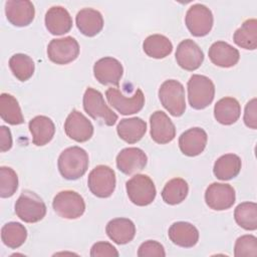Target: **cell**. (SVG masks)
<instances>
[{
  "label": "cell",
  "mask_w": 257,
  "mask_h": 257,
  "mask_svg": "<svg viewBox=\"0 0 257 257\" xmlns=\"http://www.w3.org/2000/svg\"><path fill=\"white\" fill-rule=\"evenodd\" d=\"M88 154L80 147L73 146L65 149L58 157L57 166L60 175L66 180H77L87 171Z\"/></svg>",
  "instance_id": "obj_1"
},
{
  "label": "cell",
  "mask_w": 257,
  "mask_h": 257,
  "mask_svg": "<svg viewBox=\"0 0 257 257\" xmlns=\"http://www.w3.org/2000/svg\"><path fill=\"white\" fill-rule=\"evenodd\" d=\"M188 100L195 109H204L209 106L215 96L213 81L201 74H193L188 80Z\"/></svg>",
  "instance_id": "obj_2"
},
{
  "label": "cell",
  "mask_w": 257,
  "mask_h": 257,
  "mask_svg": "<svg viewBox=\"0 0 257 257\" xmlns=\"http://www.w3.org/2000/svg\"><path fill=\"white\" fill-rule=\"evenodd\" d=\"M15 214L25 223H37L46 215V205L34 192L24 190L15 203Z\"/></svg>",
  "instance_id": "obj_3"
},
{
  "label": "cell",
  "mask_w": 257,
  "mask_h": 257,
  "mask_svg": "<svg viewBox=\"0 0 257 257\" xmlns=\"http://www.w3.org/2000/svg\"><path fill=\"white\" fill-rule=\"evenodd\" d=\"M159 98L162 105L173 116H181L186 110L185 88L176 79H168L161 84Z\"/></svg>",
  "instance_id": "obj_4"
},
{
  "label": "cell",
  "mask_w": 257,
  "mask_h": 257,
  "mask_svg": "<svg viewBox=\"0 0 257 257\" xmlns=\"http://www.w3.org/2000/svg\"><path fill=\"white\" fill-rule=\"evenodd\" d=\"M84 111L93 119H100L105 125H113L117 120V114L105 103L100 91L87 87L82 98Z\"/></svg>",
  "instance_id": "obj_5"
},
{
  "label": "cell",
  "mask_w": 257,
  "mask_h": 257,
  "mask_svg": "<svg viewBox=\"0 0 257 257\" xmlns=\"http://www.w3.org/2000/svg\"><path fill=\"white\" fill-rule=\"evenodd\" d=\"M54 212L64 219H77L85 211V202L80 194L72 190H64L55 195L52 202Z\"/></svg>",
  "instance_id": "obj_6"
},
{
  "label": "cell",
  "mask_w": 257,
  "mask_h": 257,
  "mask_svg": "<svg viewBox=\"0 0 257 257\" xmlns=\"http://www.w3.org/2000/svg\"><path fill=\"white\" fill-rule=\"evenodd\" d=\"M126 194L131 202L137 206H148L156 198L157 190L153 180L143 174H137L125 183Z\"/></svg>",
  "instance_id": "obj_7"
},
{
  "label": "cell",
  "mask_w": 257,
  "mask_h": 257,
  "mask_svg": "<svg viewBox=\"0 0 257 257\" xmlns=\"http://www.w3.org/2000/svg\"><path fill=\"white\" fill-rule=\"evenodd\" d=\"M116 179L114 171L105 165L93 168L87 178V186L90 192L98 198H108L115 189Z\"/></svg>",
  "instance_id": "obj_8"
},
{
  "label": "cell",
  "mask_w": 257,
  "mask_h": 257,
  "mask_svg": "<svg viewBox=\"0 0 257 257\" xmlns=\"http://www.w3.org/2000/svg\"><path fill=\"white\" fill-rule=\"evenodd\" d=\"M212 11L205 5L197 3L192 5L185 16V24L193 36L202 37L209 34L213 27Z\"/></svg>",
  "instance_id": "obj_9"
},
{
  "label": "cell",
  "mask_w": 257,
  "mask_h": 257,
  "mask_svg": "<svg viewBox=\"0 0 257 257\" xmlns=\"http://www.w3.org/2000/svg\"><path fill=\"white\" fill-rule=\"evenodd\" d=\"M105 96L109 105L123 115L139 112L145 104V95L140 88L136 89L133 96L126 97L118 88L109 87L105 91Z\"/></svg>",
  "instance_id": "obj_10"
},
{
  "label": "cell",
  "mask_w": 257,
  "mask_h": 257,
  "mask_svg": "<svg viewBox=\"0 0 257 257\" xmlns=\"http://www.w3.org/2000/svg\"><path fill=\"white\" fill-rule=\"evenodd\" d=\"M48 58L56 64H68L79 55V44L72 36L52 39L47 46Z\"/></svg>",
  "instance_id": "obj_11"
},
{
  "label": "cell",
  "mask_w": 257,
  "mask_h": 257,
  "mask_svg": "<svg viewBox=\"0 0 257 257\" xmlns=\"http://www.w3.org/2000/svg\"><path fill=\"white\" fill-rule=\"evenodd\" d=\"M236 200L234 188L229 184L212 183L205 192V202L215 211H223L231 208Z\"/></svg>",
  "instance_id": "obj_12"
},
{
  "label": "cell",
  "mask_w": 257,
  "mask_h": 257,
  "mask_svg": "<svg viewBox=\"0 0 257 257\" xmlns=\"http://www.w3.org/2000/svg\"><path fill=\"white\" fill-rule=\"evenodd\" d=\"M64 132L69 139L77 143H84L92 137L93 125L83 113L73 109L65 119Z\"/></svg>",
  "instance_id": "obj_13"
},
{
  "label": "cell",
  "mask_w": 257,
  "mask_h": 257,
  "mask_svg": "<svg viewBox=\"0 0 257 257\" xmlns=\"http://www.w3.org/2000/svg\"><path fill=\"white\" fill-rule=\"evenodd\" d=\"M175 55L179 66L188 71L198 69L204 61V52L192 39L181 41L177 46Z\"/></svg>",
  "instance_id": "obj_14"
},
{
  "label": "cell",
  "mask_w": 257,
  "mask_h": 257,
  "mask_svg": "<svg viewBox=\"0 0 257 257\" xmlns=\"http://www.w3.org/2000/svg\"><path fill=\"white\" fill-rule=\"evenodd\" d=\"M121 63L113 57L106 56L98 59L93 65V75L96 80L104 85H118L122 77Z\"/></svg>",
  "instance_id": "obj_15"
},
{
  "label": "cell",
  "mask_w": 257,
  "mask_h": 257,
  "mask_svg": "<svg viewBox=\"0 0 257 257\" xmlns=\"http://www.w3.org/2000/svg\"><path fill=\"white\" fill-rule=\"evenodd\" d=\"M5 14L12 25L24 27L33 21L35 8L29 0H9L5 3Z\"/></svg>",
  "instance_id": "obj_16"
},
{
  "label": "cell",
  "mask_w": 257,
  "mask_h": 257,
  "mask_svg": "<svg viewBox=\"0 0 257 257\" xmlns=\"http://www.w3.org/2000/svg\"><path fill=\"white\" fill-rule=\"evenodd\" d=\"M151 138L160 145L172 142L176 137V127L172 119L162 110H156L150 116Z\"/></svg>",
  "instance_id": "obj_17"
},
{
  "label": "cell",
  "mask_w": 257,
  "mask_h": 257,
  "mask_svg": "<svg viewBox=\"0 0 257 257\" xmlns=\"http://www.w3.org/2000/svg\"><path fill=\"white\" fill-rule=\"evenodd\" d=\"M148 157L139 148H125L121 150L115 159L117 169L124 175H133L145 169Z\"/></svg>",
  "instance_id": "obj_18"
},
{
  "label": "cell",
  "mask_w": 257,
  "mask_h": 257,
  "mask_svg": "<svg viewBox=\"0 0 257 257\" xmlns=\"http://www.w3.org/2000/svg\"><path fill=\"white\" fill-rule=\"evenodd\" d=\"M208 141L207 133L201 127H192L179 138V148L188 157H196L203 153Z\"/></svg>",
  "instance_id": "obj_19"
},
{
  "label": "cell",
  "mask_w": 257,
  "mask_h": 257,
  "mask_svg": "<svg viewBox=\"0 0 257 257\" xmlns=\"http://www.w3.org/2000/svg\"><path fill=\"white\" fill-rule=\"evenodd\" d=\"M45 26L53 35H62L72 28V18L62 6H52L45 14Z\"/></svg>",
  "instance_id": "obj_20"
},
{
  "label": "cell",
  "mask_w": 257,
  "mask_h": 257,
  "mask_svg": "<svg viewBox=\"0 0 257 257\" xmlns=\"http://www.w3.org/2000/svg\"><path fill=\"white\" fill-rule=\"evenodd\" d=\"M168 235L175 245L183 248L194 247L199 241L198 229L189 222H175L169 228Z\"/></svg>",
  "instance_id": "obj_21"
},
{
  "label": "cell",
  "mask_w": 257,
  "mask_h": 257,
  "mask_svg": "<svg viewBox=\"0 0 257 257\" xmlns=\"http://www.w3.org/2000/svg\"><path fill=\"white\" fill-rule=\"evenodd\" d=\"M208 55L212 63L224 68L236 65L240 58L238 49L225 41L214 42L209 48Z\"/></svg>",
  "instance_id": "obj_22"
},
{
  "label": "cell",
  "mask_w": 257,
  "mask_h": 257,
  "mask_svg": "<svg viewBox=\"0 0 257 257\" xmlns=\"http://www.w3.org/2000/svg\"><path fill=\"white\" fill-rule=\"evenodd\" d=\"M75 23L78 30L88 37L95 36L103 28L102 15L93 8H83L79 10L75 17Z\"/></svg>",
  "instance_id": "obj_23"
},
{
  "label": "cell",
  "mask_w": 257,
  "mask_h": 257,
  "mask_svg": "<svg viewBox=\"0 0 257 257\" xmlns=\"http://www.w3.org/2000/svg\"><path fill=\"white\" fill-rule=\"evenodd\" d=\"M105 232L114 243L123 245L130 243L135 238L136 226L127 218H115L106 224Z\"/></svg>",
  "instance_id": "obj_24"
},
{
  "label": "cell",
  "mask_w": 257,
  "mask_h": 257,
  "mask_svg": "<svg viewBox=\"0 0 257 257\" xmlns=\"http://www.w3.org/2000/svg\"><path fill=\"white\" fill-rule=\"evenodd\" d=\"M32 135V143L37 147L48 144L54 137L55 125L52 119L46 115H37L28 123Z\"/></svg>",
  "instance_id": "obj_25"
},
{
  "label": "cell",
  "mask_w": 257,
  "mask_h": 257,
  "mask_svg": "<svg viewBox=\"0 0 257 257\" xmlns=\"http://www.w3.org/2000/svg\"><path fill=\"white\" fill-rule=\"evenodd\" d=\"M147 132V123L141 117H128L119 120L116 126L118 137L127 144H136L143 139Z\"/></svg>",
  "instance_id": "obj_26"
},
{
  "label": "cell",
  "mask_w": 257,
  "mask_h": 257,
  "mask_svg": "<svg viewBox=\"0 0 257 257\" xmlns=\"http://www.w3.org/2000/svg\"><path fill=\"white\" fill-rule=\"evenodd\" d=\"M241 114L239 101L231 96L219 99L214 106V116L218 122L224 125L235 123Z\"/></svg>",
  "instance_id": "obj_27"
},
{
  "label": "cell",
  "mask_w": 257,
  "mask_h": 257,
  "mask_svg": "<svg viewBox=\"0 0 257 257\" xmlns=\"http://www.w3.org/2000/svg\"><path fill=\"white\" fill-rule=\"evenodd\" d=\"M242 162L235 154H226L217 159L214 164L213 172L217 179L228 181L237 177L241 171Z\"/></svg>",
  "instance_id": "obj_28"
},
{
  "label": "cell",
  "mask_w": 257,
  "mask_h": 257,
  "mask_svg": "<svg viewBox=\"0 0 257 257\" xmlns=\"http://www.w3.org/2000/svg\"><path fill=\"white\" fill-rule=\"evenodd\" d=\"M143 49L148 56L161 59L172 53L173 44L167 36L162 34H153L144 40Z\"/></svg>",
  "instance_id": "obj_29"
},
{
  "label": "cell",
  "mask_w": 257,
  "mask_h": 257,
  "mask_svg": "<svg viewBox=\"0 0 257 257\" xmlns=\"http://www.w3.org/2000/svg\"><path fill=\"white\" fill-rule=\"evenodd\" d=\"M234 42L241 48L254 50L257 48V20L255 18L244 21L233 35Z\"/></svg>",
  "instance_id": "obj_30"
},
{
  "label": "cell",
  "mask_w": 257,
  "mask_h": 257,
  "mask_svg": "<svg viewBox=\"0 0 257 257\" xmlns=\"http://www.w3.org/2000/svg\"><path fill=\"white\" fill-rule=\"evenodd\" d=\"M0 115L1 118L12 125L24 122V117L17 99L9 93L0 95Z\"/></svg>",
  "instance_id": "obj_31"
},
{
  "label": "cell",
  "mask_w": 257,
  "mask_h": 257,
  "mask_svg": "<svg viewBox=\"0 0 257 257\" xmlns=\"http://www.w3.org/2000/svg\"><path fill=\"white\" fill-rule=\"evenodd\" d=\"M188 193V183L182 178H174L165 185L162 191V198L166 204L177 205L187 198Z\"/></svg>",
  "instance_id": "obj_32"
},
{
  "label": "cell",
  "mask_w": 257,
  "mask_h": 257,
  "mask_svg": "<svg viewBox=\"0 0 257 257\" xmlns=\"http://www.w3.org/2000/svg\"><path fill=\"white\" fill-rule=\"evenodd\" d=\"M27 238V230L21 223L8 222L1 229V239L4 245L11 249L22 246Z\"/></svg>",
  "instance_id": "obj_33"
},
{
  "label": "cell",
  "mask_w": 257,
  "mask_h": 257,
  "mask_svg": "<svg viewBox=\"0 0 257 257\" xmlns=\"http://www.w3.org/2000/svg\"><path fill=\"white\" fill-rule=\"evenodd\" d=\"M236 223L247 231L257 229V205L254 202H243L234 211Z\"/></svg>",
  "instance_id": "obj_34"
},
{
  "label": "cell",
  "mask_w": 257,
  "mask_h": 257,
  "mask_svg": "<svg viewBox=\"0 0 257 257\" xmlns=\"http://www.w3.org/2000/svg\"><path fill=\"white\" fill-rule=\"evenodd\" d=\"M9 67L13 75L20 81L28 80L34 73L35 65L32 58L23 53H16L9 59Z\"/></svg>",
  "instance_id": "obj_35"
},
{
  "label": "cell",
  "mask_w": 257,
  "mask_h": 257,
  "mask_svg": "<svg viewBox=\"0 0 257 257\" xmlns=\"http://www.w3.org/2000/svg\"><path fill=\"white\" fill-rule=\"evenodd\" d=\"M18 188V176L9 167L0 168V196L9 198L13 196Z\"/></svg>",
  "instance_id": "obj_36"
},
{
  "label": "cell",
  "mask_w": 257,
  "mask_h": 257,
  "mask_svg": "<svg viewBox=\"0 0 257 257\" xmlns=\"http://www.w3.org/2000/svg\"><path fill=\"white\" fill-rule=\"evenodd\" d=\"M234 255L236 257L257 256V238L249 234L239 237L235 242Z\"/></svg>",
  "instance_id": "obj_37"
},
{
  "label": "cell",
  "mask_w": 257,
  "mask_h": 257,
  "mask_svg": "<svg viewBox=\"0 0 257 257\" xmlns=\"http://www.w3.org/2000/svg\"><path fill=\"white\" fill-rule=\"evenodd\" d=\"M139 257H165L166 252L164 246L155 240H148L141 244L138 250Z\"/></svg>",
  "instance_id": "obj_38"
},
{
  "label": "cell",
  "mask_w": 257,
  "mask_h": 257,
  "mask_svg": "<svg viewBox=\"0 0 257 257\" xmlns=\"http://www.w3.org/2000/svg\"><path fill=\"white\" fill-rule=\"evenodd\" d=\"M119 254L114 246L112 244L105 242V241H99L92 245L90 249V256L91 257H117Z\"/></svg>",
  "instance_id": "obj_39"
},
{
  "label": "cell",
  "mask_w": 257,
  "mask_h": 257,
  "mask_svg": "<svg viewBox=\"0 0 257 257\" xmlns=\"http://www.w3.org/2000/svg\"><path fill=\"white\" fill-rule=\"evenodd\" d=\"M244 123L246 126L256 130L257 128V100L252 98L249 100L245 106L244 111Z\"/></svg>",
  "instance_id": "obj_40"
},
{
  "label": "cell",
  "mask_w": 257,
  "mask_h": 257,
  "mask_svg": "<svg viewBox=\"0 0 257 257\" xmlns=\"http://www.w3.org/2000/svg\"><path fill=\"white\" fill-rule=\"evenodd\" d=\"M12 148V136L10 130L5 126H0V151L2 153L9 151Z\"/></svg>",
  "instance_id": "obj_41"
}]
</instances>
